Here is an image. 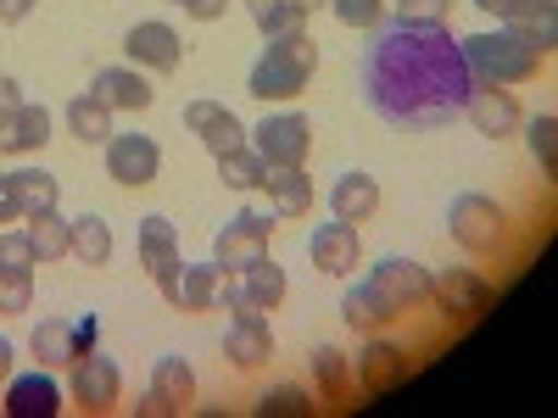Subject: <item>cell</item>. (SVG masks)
Wrapping results in <instances>:
<instances>
[{
  "label": "cell",
  "instance_id": "1",
  "mask_svg": "<svg viewBox=\"0 0 558 418\" xmlns=\"http://www.w3.org/2000/svg\"><path fill=\"white\" fill-rule=\"evenodd\" d=\"M363 101L380 123L430 134L447 128L470 101V62L447 23H375L363 45Z\"/></svg>",
  "mask_w": 558,
  "mask_h": 418
},
{
  "label": "cell",
  "instance_id": "2",
  "mask_svg": "<svg viewBox=\"0 0 558 418\" xmlns=\"http://www.w3.org/2000/svg\"><path fill=\"white\" fill-rule=\"evenodd\" d=\"M463 45V62H470L475 84H525L536 78V67L553 57V39L536 28H492V34H470L458 39Z\"/></svg>",
  "mask_w": 558,
  "mask_h": 418
},
{
  "label": "cell",
  "instance_id": "3",
  "mask_svg": "<svg viewBox=\"0 0 558 418\" xmlns=\"http://www.w3.org/2000/svg\"><path fill=\"white\" fill-rule=\"evenodd\" d=\"M313 67H318V45L313 34H286V39H268V51L257 57L246 89L257 101H296L302 89L313 84Z\"/></svg>",
  "mask_w": 558,
  "mask_h": 418
},
{
  "label": "cell",
  "instance_id": "4",
  "mask_svg": "<svg viewBox=\"0 0 558 418\" xmlns=\"http://www.w3.org/2000/svg\"><path fill=\"white\" fill-rule=\"evenodd\" d=\"M447 229H452V241L470 251V257H502L508 251V212L492 201V196H458L452 201V212H447Z\"/></svg>",
  "mask_w": 558,
  "mask_h": 418
},
{
  "label": "cell",
  "instance_id": "5",
  "mask_svg": "<svg viewBox=\"0 0 558 418\" xmlns=\"http://www.w3.org/2000/svg\"><path fill=\"white\" fill-rule=\"evenodd\" d=\"M96 341H101V318L96 312H84L73 323L68 318H45V323H34V335H28L39 368H73L78 357L96 352Z\"/></svg>",
  "mask_w": 558,
  "mask_h": 418
},
{
  "label": "cell",
  "instance_id": "6",
  "mask_svg": "<svg viewBox=\"0 0 558 418\" xmlns=\"http://www.w3.org/2000/svg\"><path fill=\"white\" fill-rule=\"evenodd\" d=\"M268 241H274V212H257V207H241L229 218L218 235H213V262L223 273H235L257 257H268Z\"/></svg>",
  "mask_w": 558,
  "mask_h": 418
},
{
  "label": "cell",
  "instance_id": "7",
  "mask_svg": "<svg viewBox=\"0 0 558 418\" xmlns=\"http://www.w3.org/2000/svg\"><path fill=\"white\" fill-rule=\"evenodd\" d=\"M252 134V151L268 162V168H302L307 151H313V123L302 112H268Z\"/></svg>",
  "mask_w": 558,
  "mask_h": 418
},
{
  "label": "cell",
  "instance_id": "8",
  "mask_svg": "<svg viewBox=\"0 0 558 418\" xmlns=\"http://www.w3.org/2000/svg\"><path fill=\"white\" fill-rule=\"evenodd\" d=\"M107 173L123 184V190H146L162 173V146L151 134H112L107 139Z\"/></svg>",
  "mask_w": 558,
  "mask_h": 418
},
{
  "label": "cell",
  "instance_id": "9",
  "mask_svg": "<svg viewBox=\"0 0 558 418\" xmlns=\"http://www.w3.org/2000/svg\"><path fill=\"white\" fill-rule=\"evenodd\" d=\"M430 302L452 323H475L481 312H492L497 285H492V279H481V273H470V268H458V273H447V279H436V285H430Z\"/></svg>",
  "mask_w": 558,
  "mask_h": 418
},
{
  "label": "cell",
  "instance_id": "10",
  "mask_svg": "<svg viewBox=\"0 0 558 418\" xmlns=\"http://www.w3.org/2000/svg\"><path fill=\"white\" fill-rule=\"evenodd\" d=\"M368 285H375L397 312H413V307H425L430 302V268H418L413 257H386V262H375L368 268Z\"/></svg>",
  "mask_w": 558,
  "mask_h": 418
},
{
  "label": "cell",
  "instance_id": "11",
  "mask_svg": "<svg viewBox=\"0 0 558 418\" xmlns=\"http://www.w3.org/2000/svg\"><path fill=\"white\" fill-rule=\"evenodd\" d=\"M307 257L318 273H330V279H347L357 262H363V235H357V223H318L313 235H307Z\"/></svg>",
  "mask_w": 558,
  "mask_h": 418
},
{
  "label": "cell",
  "instance_id": "12",
  "mask_svg": "<svg viewBox=\"0 0 558 418\" xmlns=\"http://www.w3.org/2000/svg\"><path fill=\"white\" fill-rule=\"evenodd\" d=\"M218 279H223L218 262H179L168 279H157V291H162V302L179 307V312H207V307L218 302Z\"/></svg>",
  "mask_w": 558,
  "mask_h": 418
},
{
  "label": "cell",
  "instance_id": "13",
  "mask_svg": "<svg viewBox=\"0 0 558 418\" xmlns=\"http://www.w3.org/2000/svg\"><path fill=\"white\" fill-rule=\"evenodd\" d=\"M463 118H470L475 134H486V139H508V134L525 123L514 89H502V84H475L470 101H463Z\"/></svg>",
  "mask_w": 558,
  "mask_h": 418
},
{
  "label": "cell",
  "instance_id": "14",
  "mask_svg": "<svg viewBox=\"0 0 558 418\" xmlns=\"http://www.w3.org/2000/svg\"><path fill=\"white\" fill-rule=\"evenodd\" d=\"M73 402L84 413H112L123 402V374H118V362L112 357H78L73 362Z\"/></svg>",
  "mask_w": 558,
  "mask_h": 418
},
{
  "label": "cell",
  "instance_id": "15",
  "mask_svg": "<svg viewBox=\"0 0 558 418\" xmlns=\"http://www.w3.org/2000/svg\"><path fill=\"white\" fill-rule=\"evenodd\" d=\"M123 51L134 67H151V73H179L184 62V39L168 28V23H134L123 34Z\"/></svg>",
  "mask_w": 558,
  "mask_h": 418
},
{
  "label": "cell",
  "instance_id": "16",
  "mask_svg": "<svg viewBox=\"0 0 558 418\" xmlns=\"http://www.w3.org/2000/svg\"><path fill=\"white\" fill-rule=\"evenodd\" d=\"M408 352L397 346V341H386V335H368V346L357 352V385L368 391V396H386V391H397L402 380H408Z\"/></svg>",
  "mask_w": 558,
  "mask_h": 418
},
{
  "label": "cell",
  "instance_id": "17",
  "mask_svg": "<svg viewBox=\"0 0 558 418\" xmlns=\"http://www.w3.org/2000/svg\"><path fill=\"white\" fill-rule=\"evenodd\" d=\"M184 128H191L213 157L246 146V123H241L235 112H229L223 101H191V107H184Z\"/></svg>",
  "mask_w": 558,
  "mask_h": 418
},
{
  "label": "cell",
  "instance_id": "18",
  "mask_svg": "<svg viewBox=\"0 0 558 418\" xmlns=\"http://www.w3.org/2000/svg\"><path fill=\"white\" fill-rule=\"evenodd\" d=\"M229 362L241 368V374H257V368L274 362V330L263 312H235V323H229V341H223Z\"/></svg>",
  "mask_w": 558,
  "mask_h": 418
},
{
  "label": "cell",
  "instance_id": "19",
  "mask_svg": "<svg viewBox=\"0 0 558 418\" xmlns=\"http://www.w3.org/2000/svg\"><path fill=\"white\" fill-rule=\"evenodd\" d=\"M45 139H51V112L45 107H12L0 112V157H28V151H45Z\"/></svg>",
  "mask_w": 558,
  "mask_h": 418
},
{
  "label": "cell",
  "instance_id": "20",
  "mask_svg": "<svg viewBox=\"0 0 558 418\" xmlns=\"http://www.w3.org/2000/svg\"><path fill=\"white\" fill-rule=\"evenodd\" d=\"M7 407L12 418H57L62 413V391H57V380L45 374V368H34V374H17V380H7Z\"/></svg>",
  "mask_w": 558,
  "mask_h": 418
},
{
  "label": "cell",
  "instance_id": "21",
  "mask_svg": "<svg viewBox=\"0 0 558 418\" xmlns=\"http://www.w3.org/2000/svg\"><path fill=\"white\" fill-rule=\"evenodd\" d=\"M89 96H96L101 107H112V112H146L157 89L140 78V67H101L96 84H89Z\"/></svg>",
  "mask_w": 558,
  "mask_h": 418
},
{
  "label": "cell",
  "instance_id": "22",
  "mask_svg": "<svg viewBox=\"0 0 558 418\" xmlns=\"http://www.w3.org/2000/svg\"><path fill=\"white\" fill-rule=\"evenodd\" d=\"M140 268H146L151 279H168L179 268V229L162 212L140 218Z\"/></svg>",
  "mask_w": 558,
  "mask_h": 418
},
{
  "label": "cell",
  "instance_id": "23",
  "mask_svg": "<svg viewBox=\"0 0 558 418\" xmlns=\"http://www.w3.org/2000/svg\"><path fill=\"white\" fill-rule=\"evenodd\" d=\"M330 212L341 223H368L380 212V179L375 173H341L330 190Z\"/></svg>",
  "mask_w": 558,
  "mask_h": 418
},
{
  "label": "cell",
  "instance_id": "24",
  "mask_svg": "<svg viewBox=\"0 0 558 418\" xmlns=\"http://www.w3.org/2000/svg\"><path fill=\"white\" fill-rule=\"evenodd\" d=\"M341 318L352 323L357 335H380L386 323H397L402 312H397V307H391V302H386V296L363 279V285H347V296H341Z\"/></svg>",
  "mask_w": 558,
  "mask_h": 418
},
{
  "label": "cell",
  "instance_id": "25",
  "mask_svg": "<svg viewBox=\"0 0 558 418\" xmlns=\"http://www.w3.org/2000/svg\"><path fill=\"white\" fill-rule=\"evenodd\" d=\"M263 190H268V207L279 218H307L313 212V179L302 168H268Z\"/></svg>",
  "mask_w": 558,
  "mask_h": 418
},
{
  "label": "cell",
  "instance_id": "26",
  "mask_svg": "<svg viewBox=\"0 0 558 418\" xmlns=\"http://www.w3.org/2000/svg\"><path fill=\"white\" fill-rule=\"evenodd\" d=\"M235 273H241V291H246L252 312H274L279 302H286V268H279L274 257H257V262H246Z\"/></svg>",
  "mask_w": 558,
  "mask_h": 418
},
{
  "label": "cell",
  "instance_id": "27",
  "mask_svg": "<svg viewBox=\"0 0 558 418\" xmlns=\"http://www.w3.org/2000/svg\"><path fill=\"white\" fill-rule=\"evenodd\" d=\"M475 7L502 17L508 28H536V34L558 39V7L553 0H475Z\"/></svg>",
  "mask_w": 558,
  "mask_h": 418
},
{
  "label": "cell",
  "instance_id": "28",
  "mask_svg": "<svg viewBox=\"0 0 558 418\" xmlns=\"http://www.w3.org/2000/svg\"><path fill=\"white\" fill-rule=\"evenodd\" d=\"M7 184H12V201H17V212L23 218H34V212H51L57 201H62V184L45 173V168H17V173H7Z\"/></svg>",
  "mask_w": 558,
  "mask_h": 418
},
{
  "label": "cell",
  "instance_id": "29",
  "mask_svg": "<svg viewBox=\"0 0 558 418\" xmlns=\"http://www.w3.org/2000/svg\"><path fill=\"white\" fill-rule=\"evenodd\" d=\"M68 251H73L84 268H107V262H112V229H107V218H96V212L73 218V229H68Z\"/></svg>",
  "mask_w": 558,
  "mask_h": 418
},
{
  "label": "cell",
  "instance_id": "30",
  "mask_svg": "<svg viewBox=\"0 0 558 418\" xmlns=\"http://www.w3.org/2000/svg\"><path fill=\"white\" fill-rule=\"evenodd\" d=\"M151 391L173 407V418L196 402V368L184 362V357H157V368H151Z\"/></svg>",
  "mask_w": 558,
  "mask_h": 418
},
{
  "label": "cell",
  "instance_id": "31",
  "mask_svg": "<svg viewBox=\"0 0 558 418\" xmlns=\"http://www.w3.org/2000/svg\"><path fill=\"white\" fill-rule=\"evenodd\" d=\"M313 380H318V391L330 402H352L357 396V374H352V362H347L341 346H318L313 352Z\"/></svg>",
  "mask_w": 558,
  "mask_h": 418
},
{
  "label": "cell",
  "instance_id": "32",
  "mask_svg": "<svg viewBox=\"0 0 558 418\" xmlns=\"http://www.w3.org/2000/svg\"><path fill=\"white\" fill-rule=\"evenodd\" d=\"M68 134L84 146H107L112 139V107H101L96 96H73L68 101Z\"/></svg>",
  "mask_w": 558,
  "mask_h": 418
},
{
  "label": "cell",
  "instance_id": "33",
  "mask_svg": "<svg viewBox=\"0 0 558 418\" xmlns=\"http://www.w3.org/2000/svg\"><path fill=\"white\" fill-rule=\"evenodd\" d=\"M68 229H73V218H62L51 207V212H34L23 223V235H28V246H34L39 262H57V257H68Z\"/></svg>",
  "mask_w": 558,
  "mask_h": 418
},
{
  "label": "cell",
  "instance_id": "34",
  "mask_svg": "<svg viewBox=\"0 0 558 418\" xmlns=\"http://www.w3.org/2000/svg\"><path fill=\"white\" fill-rule=\"evenodd\" d=\"M218 179L229 184V190H241V196H252V190H263V179H268V162L252 151V146H235V151H223L218 157Z\"/></svg>",
  "mask_w": 558,
  "mask_h": 418
},
{
  "label": "cell",
  "instance_id": "35",
  "mask_svg": "<svg viewBox=\"0 0 558 418\" xmlns=\"http://www.w3.org/2000/svg\"><path fill=\"white\" fill-rule=\"evenodd\" d=\"M252 23L263 28V39H286V34L307 28V17L291 7V0H252Z\"/></svg>",
  "mask_w": 558,
  "mask_h": 418
},
{
  "label": "cell",
  "instance_id": "36",
  "mask_svg": "<svg viewBox=\"0 0 558 418\" xmlns=\"http://www.w3.org/2000/svg\"><path fill=\"white\" fill-rule=\"evenodd\" d=\"M525 128V146H531V157L542 162V173H553L558 168V118L553 112H536L531 123H520Z\"/></svg>",
  "mask_w": 558,
  "mask_h": 418
},
{
  "label": "cell",
  "instance_id": "37",
  "mask_svg": "<svg viewBox=\"0 0 558 418\" xmlns=\"http://www.w3.org/2000/svg\"><path fill=\"white\" fill-rule=\"evenodd\" d=\"M34 307V268H0V318Z\"/></svg>",
  "mask_w": 558,
  "mask_h": 418
},
{
  "label": "cell",
  "instance_id": "38",
  "mask_svg": "<svg viewBox=\"0 0 558 418\" xmlns=\"http://www.w3.org/2000/svg\"><path fill=\"white\" fill-rule=\"evenodd\" d=\"M263 418H307L313 413V391L307 385H274L263 402H257Z\"/></svg>",
  "mask_w": 558,
  "mask_h": 418
},
{
  "label": "cell",
  "instance_id": "39",
  "mask_svg": "<svg viewBox=\"0 0 558 418\" xmlns=\"http://www.w3.org/2000/svg\"><path fill=\"white\" fill-rule=\"evenodd\" d=\"M330 12L347 23V28H375L386 17V0H330Z\"/></svg>",
  "mask_w": 558,
  "mask_h": 418
},
{
  "label": "cell",
  "instance_id": "40",
  "mask_svg": "<svg viewBox=\"0 0 558 418\" xmlns=\"http://www.w3.org/2000/svg\"><path fill=\"white\" fill-rule=\"evenodd\" d=\"M452 0H397V23H447Z\"/></svg>",
  "mask_w": 558,
  "mask_h": 418
},
{
  "label": "cell",
  "instance_id": "41",
  "mask_svg": "<svg viewBox=\"0 0 558 418\" xmlns=\"http://www.w3.org/2000/svg\"><path fill=\"white\" fill-rule=\"evenodd\" d=\"M0 268H39V257H34L23 229H7V235H0Z\"/></svg>",
  "mask_w": 558,
  "mask_h": 418
},
{
  "label": "cell",
  "instance_id": "42",
  "mask_svg": "<svg viewBox=\"0 0 558 418\" xmlns=\"http://www.w3.org/2000/svg\"><path fill=\"white\" fill-rule=\"evenodd\" d=\"M179 7H184V12H191L196 23H218V17L229 12V0H179Z\"/></svg>",
  "mask_w": 558,
  "mask_h": 418
},
{
  "label": "cell",
  "instance_id": "43",
  "mask_svg": "<svg viewBox=\"0 0 558 418\" xmlns=\"http://www.w3.org/2000/svg\"><path fill=\"white\" fill-rule=\"evenodd\" d=\"M12 107H23V84L12 73H0V112H12Z\"/></svg>",
  "mask_w": 558,
  "mask_h": 418
},
{
  "label": "cell",
  "instance_id": "44",
  "mask_svg": "<svg viewBox=\"0 0 558 418\" xmlns=\"http://www.w3.org/2000/svg\"><path fill=\"white\" fill-rule=\"evenodd\" d=\"M134 413H146V418H173V407H168L157 391H146V396H140V402H134Z\"/></svg>",
  "mask_w": 558,
  "mask_h": 418
},
{
  "label": "cell",
  "instance_id": "45",
  "mask_svg": "<svg viewBox=\"0 0 558 418\" xmlns=\"http://www.w3.org/2000/svg\"><path fill=\"white\" fill-rule=\"evenodd\" d=\"M23 212H17V201H12V184H7V173H0V223H17Z\"/></svg>",
  "mask_w": 558,
  "mask_h": 418
},
{
  "label": "cell",
  "instance_id": "46",
  "mask_svg": "<svg viewBox=\"0 0 558 418\" xmlns=\"http://www.w3.org/2000/svg\"><path fill=\"white\" fill-rule=\"evenodd\" d=\"M34 12V0H0V23H23Z\"/></svg>",
  "mask_w": 558,
  "mask_h": 418
},
{
  "label": "cell",
  "instance_id": "47",
  "mask_svg": "<svg viewBox=\"0 0 558 418\" xmlns=\"http://www.w3.org/2000/svg\"><path fill=\"white\" fill-rule=\"evenodd\" d=\"M7 380H12V341L0 335V385H7Z\"/></svg>",
  "mask_w": 558,
  "mask_h": 418
},
{
  "label": "cell",
  "instance_id": "48",
  "mask_svg": "<svg viewBox=\"0 0 558 418\" xmlns=\"http://www.w3.org/2000/svg\"><path fill=\"white\" fill-rule=\"evenodd\" d=\"M291 7H296V12L307 17V12H324V7H330V0H291Z\"/></svg>",
  "mask_w": 558,
  "mask_h": 418
}]
</instances>
